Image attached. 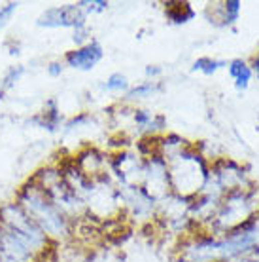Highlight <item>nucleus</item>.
I'll return each instance as SVG.
<instances>
[{"instance_id": "7", "label": "nucleus", "mask_w": 259, "mask_h": 262, "mask_svg": "<svg viewBox=\"0 0 259 262\" xmlns=\"http://www.w3.org/2000/svg\"><path fill=\"white\" fill-rule=\"evenodd\" d=\"M23 74H25V67H21V65L10 67L6 71V74L2 76V80H0V90H2V93L10 92L12 88H15Z\"/></svg>"}, {"instance_id": "6", "label": "nucleus", "mask_w": 259, "mask_h": 262, "mask_svg": "<svg viewBox=\"0 0 259 262\" xmlns=\"http://www.w3.org/2000/svg\"><path fill=\"white\" fill-rule=\"evenodd\" d=\"M165 15L170 19V23L184 25V23L193 19L197 12H195L189 2H167L165 4Z\"/></svg>"}, {"instance_id": "14", "label": "nucleus", "mask_w": 259, "mask_h": 262, "mask_svg": "<svg viewBox=\"0 0 259 262\" xmlns=\"http://www.w3.org/2000/svg\"><path fill=\"white\" fill-rule=\"evenodd\" d=\"M17 8H19L17 2H8L4 6H0V29L8 25V21L13 17V13L17 12Z\"/></svg>"}, {"instance_id": "1", "label": "nucleus", "mask_w": 259, "mask_h": 262, "mask_svg": "<svg viewBox=\"0 0 259 262\" xmlns=\"http://www.w3.org/2000/svg\"><path fill=\"white\" fill-rule=\"evenodd\" d=\"M17 203L49 239H63L70 234V219L59 209L55 202L47 196V192L40 188L33 179L19 190Z\"/></svg>"}, {"instance_id": "4", "label": "nucleus", "mask_w": 259, "mask_h": 262, "mask_svg": "<svg viewBox=\"0 0 259 262\" xmlns=\"http://www.w3.org/2000/svg\"><path fill=\"white\" fill-rule=\"evenodd\" d=\"M36 25L44 29H76L87 25V15L76 4H63L44 10L36 19Z\"/></svg>"}, {"instance_id": "17", "label": "nucleus", "mask_w": 259, "mask_h": 262, "mask_svg": "<svg viewBox=\"0 0 259 262\" xmlns=\"http://www.w3.org/2000/svg\"><path fill=\"white\" fill-rule=\"evenodd\" d=\"M161 69H159V67H146V76H148V78H156V76H159V74H161Z\"/></svg>"}, {"instance_id": "9", "label": "nucleus", "mask_w": 259, "mask_h": 262, "mask_svg": "<svg viewBox=\"0 0 259 262\" xmlns=\"http://www.w3.org/2000/svg\"><path fill=\"white\" fill-rule=\"evenodd\" d=\"M240 8H242V4H240L239 0H227V2H223L221 4V12H223L221 25H233V23H237Z\"/></svg>"}, {"instance_id": "13", "label": "nucleus", "mask_w": 259, "mask_h": 262, "mask_svg": "<svg viewBox=\"0 0 259 262\" xmlns=\"http://www.w3.org/2000/svg\"><path fill=\"white\" fill-rule=\"evenodd\" d=\"M72 40H74V44H76V48H82L85 46V44H89L91 40V31L87 25H82V27H76L74 29V36H72Z\"/></svg>"}, {"instance_id": "3", "label": "nucleus", "mask_w": 259, "mask_h": 262, "mask_svg": "<svg viewBox=\"0 0 259 262\" xmlns=\"http://www.w3.org/2000/svg\"><path fill=\"white\" fill-rule=\"evenodd\" d=\"M0 226H4L13 237H17L36 256L47 251L49 237L45 236L38 224L27 215L25 209L17 202L6 203L0 207Z\"/></svg>"}, {"instance_id": "8", "label": "nucleus", "mask_w": 259, "mask_h": 262, "mask_svg": "<svg viewBox=\"0 0 259 262\" xmlns=\"http://www.w3.org/2000/svg\"><path fill=\"white\" fill-rule=\"evenodd\" d=\"M104 90H108L112 93H127L129 92V80L121 72H114L104 82Z\"/></svg>"}, {"instance_id": "11", "label": "nucleus", "mask_w": 259, "mask_h": 262, "mask_svg": "<svg viewBox=\"0 0 259 262\" xmlns=\"http://www.w3.org/2000/svg\"><path fill=\"white\" fill-rule=\"evenodd\" d=\"M159 90L157 82H144V84H138L135 88H129V92L125 93V97L129 99H142V97H149L151 93H156Z\"/></svg>"}, {"instance_id": "16", "label": "nucleus", "mask_w": 259, "mask_h": 262, "mask_svg": "<svg viewBox=\"0 0 259 262\" xmlns=\"http://www.w3.org/2000/svg\"><path fill=\"white\" fill-rule=\"evenodd\" d=\"M45 69H47V74H49L51 78H59V76L63 74V71H65V63H61V61H51Z\"/></svg>"}, {"instance_id": "15", "label": "nucleus", "mask_w": 259, "mask_h": 262, "mask_svg": "<svg viewBox=\"0 0 259 262\" xmlns=\"http://www.w3.org/2000/svg\"><path fill=\"white\" fill-rule=\"evenodd\" d=\"M135 124L140 125V127H149L151 122H153V114L148 111H135Z\"/></svg>"}, {"instance_id": "10", "label": "nucleus", "mask_w": 259, "mask_h": 262, "mask_svg": "<svg viewBox=\"0 0 259 262\" xmlns=\"http://www.w3.org/2000/svg\"><path fill=\"white\" fill-rule=\"evenodd\" d=\"M225 65H227L225 61H218V59H212V57H199V59L193 63V71L202 72V74H206V76H212L218 69H221V67H225Z\"/></svg>"}, {"instance_id": "18", "label": "nucleus", "mask_w": 259, "mask_h": 262, "mask_svg": "<svg viewBox=\"0 0 259 262\" xmlns=\"http://www.w3.org/2000/svg\"><path fill=\"white\" fill-rule=\"evenodd\" d=\"M253 71H255V74H257V78H259V53H257V57L253 59Z\"/></svg>"}, {"instance_id": "2", "label": "nucleus", "mask_w": 259, "mask_h": 262, "mask_svg": "<svg viewBox=\"0 0 259 262\" xmlns=\"http://www.w3.org/2000/svg\"><path fill=\"white\" fill-rule=\"evenodd\" d=\"M165 162L169 167V186L178 198H189L206 188L210 171L201 154L184 146Z\"/></svg>"}, {"instance_id": "5", "label": "nucleus", "mask_w": 259, "mask_h": 262, "mask_svg": "<svg viewBox=\"0 0 259 262\" xmlns=\"http://www.w3.org/2000/svg\"><path fill=\"white\" fill-rule=\"evenodd\" d=\"M104 50L98 40H91L89 44L82 48H76L65 55V65L74 69V71H93L95 67L102 61Z\"/></svg>"}, {"instance_id": "12", "label": "nucleus", "mask_w": 259, "mask_h": 262, "mask_svg": "<svg viewBox=\"0 0 259 262\" xmlns=\"http://www.w3.org/2000/svg\"><path fill=\"white\" fill-rule=\"evenodd\" d=\"M78 6L82 8V12L85 15H89V13L104 12L108 8V2H104V0H84V2H78Z\"/></svg>"}]
</instances>
